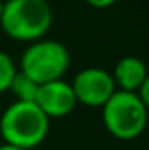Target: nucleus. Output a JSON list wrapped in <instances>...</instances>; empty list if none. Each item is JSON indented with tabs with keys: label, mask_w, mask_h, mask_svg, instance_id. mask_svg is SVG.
<instances>
[{
	"label": "nucleus",
	"mask_w": 149,
	"mask_h": 150,
	"mask_svg": "<svg viewBox=\"0 0 149 150\" xmlns=\"http://www.w3.org/2000/svg\"><path fill=\"white\" fill-rule=\"evenodd\" d=\"M53 25V11L47 0H7L0 18L4 33L18 42L44 38Z\"/></svg>",
	"instance_id": "nucleus-1"
},
{
	"label": "nucleus",
	"mask_w": 149,
	"mask_h": 150,
	"mask_svg": "<svg viewBox=\"0 0 149 150\" xmlns=\"http://www.w3.org/2000/svg\"><path fill=\"white\" fill-rule=\"evenodd\" d=\"M49 133V117L34 101H14L0 117L4 143L25 150L39 147Z\"/></svg>",
	"instance_id": "nucleus-2"
},
{
	"label": "nucleus",
	"mask_w": 149,
	"mask_h": 150,
	"mask_svg": "<svg viewBox=\"0 0 149 150\" xmlns=\"http://www.w3.org/2000/svg\"><path fill=\"white\" fill-rule=\"evenodd\" d=\"M148 108L130 91H116L102 107V120L114 138L130 142L139 138L148 126Z\"/></svg>",
	"instance_id": "nucleus-3"
},
{
	"label": "nucleus",
	"mask_w": 149,
	"mask_h": 150,
	"mask_svg": "<svg viewBox=\"0 0 149 150\" xmlns=\"http://www.w3.org/2000/svg\"><path fill=\"white\" fill-rule=\"evenodd\" d=\"M69 67H70L69 49L62 42L49 38L30 42L19 61V72L28 75L37 84L60 80L67 74Z\"/></svg>",
	"instance_id": "nucleus-4"
},
{
	"label": "nucleus",
	"mask_w": 149,
	"mask_h": 150,
	"mask_svg": "<svg viewBox=\"0 0 149 150\" xmlns=\"http://www.w3.org/2000/svg\"><path fill=\"white\" fill-rule=\"evenodd\" d=\"M77 103L91 108H102L107 100L117 91L112 74L98 67H88L77 72L70 82Z\"/></svg>",
	"instance_id": "nucleus-5"
},
{
	"label": "nucleus",
	"mask_w": 149,
	"mask_h": 150,
	"mask_svg": "<svg viewBox=\"0 0 149 150\" xmlns=\"http://www.w3.org/2000/svg\"><path fill=\"white\" fill-rule=\"evenodd\" d=\"M35 105L49 119L65 117V115L72 113V110L77 105L72 84L65 82L63 79L40 84L37 98H35Z\"/></svg>",
	"instance_id": "nucleus-6"
},
{
	"label": "nucleus",
	"mask_w": 149,
	"mask_h": 150,
	"mask_svg": "<svg viewBox=\"0 0 149 150\" xmlns=\"http://www.w3.org/2000/svg\"><path fill=\"white\" fill-rule=\"evenodd\" d=\"M146 77H148V67L137 56L121 58L112 72L116 87L119 91H130V93H137Z\"/></svg>",
	"instance_id": "nucleus-7"
},
{
	"label": "nucleus",
	"mask_w": 149,
	"mask_h": 150,
	"mask_svg": "<svg viewBox=\"0 0 149 150\" xmlns=\"http://www.w3.org/2000/svg\"><path fill=\"white\" fill-rule=\"evenodd\" d=\"M39 86L40 84H37L28 75H25L23 72L18 70L16 77L12 79V84H11L9 91L16 96V101H34L35 103V98H37V93H39Z\"/></svg>",
	"instance_id": "nucleus-8"
},
{
	"label": "nucleus",
	"mask_w": 149,
	"mask_h": 150,
	"mask_svg": "<svg viewBox=\"0 0 149 150\" xmlns=\"http://www.w3.org/2000/svg\"><path fill=\"white\" fill-rule=\"evenodd\" d=\"M16 74H18V68L14 59L5 51H0V93L9 91Z\"/></svg>",
	"instance_id": "nucleus-9"
},
{
	"label": "nucleus",
	"mask_w": 149,
	"mask_h": 150,
	"mask_svg": "<svg viewBox=\"0 0 149 150\" xmlns=\"http://www.w3.org/2000/svg\"><path fill=\"white\" fill-rule=\"evenodd\" d=\"M137 96L140 98V101L146 105V108L149 110V74L144 79V82L140 84V87L137 89Z\"/></svg>",
	"instance_id": "nucleus-10"
},
{
	"label": "nucleus",
	"mask_w": 149,
	"mask_h": 150,
	"mask_svg": "<svg viewBox=\"0 0 149 150\" xmlns=\"http://www.w3.org/2000/svg\"><path fill=\"white\" fill-rule=\"evenodd\" d=\"M84 2L93 9H107L116 4V0H84Z\"/></svg>",
	"instance_id": "nucleus-11"
},
{
	"label": "nucleus",
	"mask_w": 149,
	"mask_h": 150,
	"mask_svg": "<svg viewBox=\"0 0 149 150\" xmlns=\"http://www.w3.org/2000/svg\"><path fill=\"white\" fill-rule=\"evenodd\" d=\"M0 150H25V149L16 147V145H9V143H2V145H0Z\"/></svg>",
	"instance_id": "nucleus-12"
},
{
	"label": "nucleus",
	"mask_w": 149,
	"mask_h": 150,
	"mask_svg": "<svg viewBox=\"0 0 149 150\" xmlns=\"http://www.w3.org/2000/svg\"><path fill=\"white\" fill-rule=\"evenodd\" d=\"M2 11H4V2L0 0V18H2Z\"/></svg>",
	"instance_id": "nucleus-13"
},
{
	"label": "nucleus",
	"mask_w": 149,
	"mask_h": 150,
	"mask_svg": "<svg viewBox=\"0 0 149 150\" xmlns=\"http://www.w3.org/2000/svg\"><path fill=\"white\" fill-rule=\"evenodd\" d=\"M148 150H149V149H148Z\"/></svg>",
	"instance_id": "nucleus-14"
}]
</instances>
